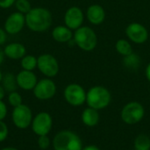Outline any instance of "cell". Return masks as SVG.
I'll return each mask as SVG.
<instances>
[{"label":"cell","mask_w":150,"mask_h":150,"mask_svg":"<svg viewBox=\"0 0 150 150\" xmlns=\"http://www.w3.org/2000/svg\"><path fill=\"white\" fill-rule=\"evenodd\" d=\"M25 25L35 33H43L50 28L53 22L52 13L45 7H34L25 15Z\"/></svg>","instance_id":"cell-1"},{"label":"cell","mask_w":150,"mask_h":150,"mask_svg":"<svg viewBox=\"0 0 150 150\" xmlns=\"http://www.w3.org/2000/svg\"><path fill=\"white\" fill-rule=\"evenodd\" d=\"M112 101L109 90L101 85L91 87L86 93V104L88 107L100 111L106 108Z\"/></svg>","instance_id":"cell-2"},{"label":"cell","mask_w":150,"mask_h":150,"mask_svg":"<svg viewBox=\"0 0 150 150\" xmlns=\"http://www.w3.org/2000/svg\"><path fill=\"white\" fill-rule=\"evenodd\" d=\"M54 150H82L83 142L80 136L73 131L58 132L52 142Z\"/></svg>","instance_id":"cell-3"},{"label":"cell","mask_w":150,"mask_h":150,"mask_svg":"<svg viewBox=\"0 0 150 150\" xmlns=\"http://www.w3.org/2000/svg\"><path fill=\"white\" fill-rule=\"evenodd\" d=\"M75 45L85 52L93 51L98 45V37L95 31L89 27L82 25L76 29L73 35Z\"/></svg>","instance_id":"cell-4"},{"label":"cell","mask_w":150,"mask_h":150,"mask_svg":"<svg viewBox=\"0 0 150 150\" xmlns=\"http://www.w3.org/2000/svg\"><path fill=\"white\" fill-rule=\"evenodd\" d=\"M145 115V108L138 101H131L126 104L121 112L120 118L122 121L129 126L136 125L141 122Z\"/></svg>","instance_id":"cell-5"},{"label":"cell","mask_w":150,"mask_h":150,"mask_svg":"<svg viewBox=\"0 0 150 150\" xmlns=\"http://www.w3.org/2000/svg\"><path fill=\"white\" fill-rule=\"evenodd\" d=\"M37 68L46 77L52 78L57 76L60 66L57 59L51 54H42L37 58Z\"/></svg>","instance_id":"cell-6"},{"label":"cell","mask_w":150,"mask_h":150,"mask_svg":"<svg viewBox=\"0 0 150 150\" xmlns=\"http://www.w3.org/2000/svg\"><path fill=\"white\" fill-rule=\"evenodd\" d=\"M86 93L84 88L78 83L67 85L63 91L66 102L72 106H81L86 103Z\"/></svg>","instance_id":"cell-7"},{"label":"cell","mask_w":150,"mask_h":150,"mask_svg":"<svg viewBox=\"0 0 150 150\" xmlns=\"http://www.w3.org/2000/svg\"><path fill=\"white\" fill-rule=\"evenodd\" d=\"M11 119L13 124L19 129H25L31 126L33 121V112L29 106L26 105L21 104L20 105L14 107Z\"/></svg>","instance_id":"cell-8"},{"label":"cell","mask_w":150,"mask_h":150,"mask_svg":"<svg viewBox=\"0 0 150 150\" xmlns=\"http://www.w3.org/2000/svg\"><path fill=\"white\" fill-rule=\"evenodd\" d=\"M31 126L33 132L36 135H47L53 127V119L48 112H41L34 116Z\"/></svg>","instance_id":"cell-9"},{"label":"cell","mask_w":150,"mask_h":150,"mask_svg":"<svg viewBox=\"0 0 150 150\" xmlns=\"http://www.w3.org/2000/svg\"><path fill=\"white\" fill-rule=\"evenodd\" d=\"M34 97L39 100H48L56 93V84L51 78H43L38 81L33 90Z\"/></svg>","instance_id":"cell-10"},{"label":"cell","mask_w":150,"mask_h":150,"mask_svg":"<svg viewBox=\"0 0 150 150\" xmlns=\"http://www.w3.org/2000/svg\"><path fill=\"white\" fill-rule=\"evenodd\" d=\"M126 35L130 41L137 45H141L148 40L149 31L142 24L133 22L127 26Z\"/></svg>","instance_id":"cell-11"},{"label":"cell","mask_w":150,"mask_h":150,"mask_svg":"<svg viewBox=\"0 0 150 150\" xmlns=\"http://www.w3.org/2000/svg\"><path fill=\"white\" fill-rule=\"evenodd\" d=\"M25 25V16L18 11L10 14L4 21V29L8 34L14 35L20 33Z\"/></svg>","instance_id":"cell-12"},{"label":"cell","mask_w":150,"mask_h":150,"mask_svg":"<svg viewBox=\"0 0 150 150\" xmlns=\"http://www.w3.org/2000/svg\"><path fill=\"white\" fill-rule=\"evenodd\" d=\"M64 24L72 31H76L83 25L84 14L78 6L69 7L64 14Z\"/></svg>","instance_id":"cell-13"},{"label":"cell","mask_w":150,"mask_h":150,"mask_svg":"<svg viewBox=\"0 0 150 150\" xmlns=\"http://www.w3.org/2000/svg\"><path fill=\"white\" fill-rule=\"evenodd\" d=\"M18 86L24 91H33L38 83V79L33 71L24 70L19 71L16 76Z\"/></svg>","instance_id":"cell-14"},{"label":"cell","mask_w":150,"mask_h":150,"mask_svg":"<svg viewBox=\"0 0 150 150\" xmlns=\"http://www.w3.org/2000/svg\"><path fill=\"white\" fill-rule=\"evenodd\" d=\"M86 17L91 24L94 25H101L105 19V11L102 5L94 4L88 7Z\"/></svg>","instance_id":"cell-15"},{"label":"cell","mask_w":150,"mask_h":150,"mask_svg":"<svg viewBox=\"0 0 150 150\" xmlns=\"http://www.w3.org/2000/svg\"><path fill=\"white\" fill-rule=\"evenodd\" d=\"M3 50L5 57L11 60H21L26 54L25 47L18 42L7 44Z\"/></svg>","instance_id":"cell-16"},{"label":"cell","mask_w":150,"mask_h":150,"mask_svg":"<svg viewBox=\"0 0 150 150\" xmlns=\"http://www.w3.org/2000/svg\"><path fill=\"white\" fill-rule=\"evenodd\" d=\"M74 33L66 25H57L52 30L53 39L59 43H68L73 39Z\"/></svg>","instance_id":"cell-17"},{"label":"cell","mask_w":150,"mask_h":150,"mask_svg":"<svg viewBox=\"0 0 150 150\" xmlns=\"http://www.w3.org/2000/svg\"><path fill=\"white\" fill-rule=\"evenodd\" d=\"M81 119L84 126L89 127H93L99 123L100 115L98 110H95L91 107H87L83 111Z\"/></svg>","instance_id":"cell-18"},{"label":"cell","mask_w":150,"mask_h":150,"mask_svg":"<svg viewBox=\"0 0 150 150\" xmlns=\"http://www.w3.org/2000/svg\"><path fill=\"white\" fill-rule=\"evenodd\" d=\"M1 85L4 87L6 92H12L16 91L18 86L17 80H16V76H14L11 73H6L3 75V78L1 81Z\"/></svg>","instance_id":"cell-19"},{"label":"cell","mask_w":150,"mask_h":150,"mask_svg":"<svg viewBox=\"0 0 150 150\" xmlns=\"http://www.w3.org/2000/svg\"><path fill=\"white\" fill-rule=\"evenodd\" d=\"M134 150H150V137L145 134L137 135L134 142Z\"/></svg>","instance_id":"cell-20"},{"label":"cell","mask_w":150,"mask_h":150,"mask_svg":"<svg viewBox=\"0 0 150 150\" xmlns=\"http://www.w3.org/2000/svg\"><path fill=\"white\" fill-rule=\"evenodd\" d=\"M115 49L118 54L122 56H127L133 53V47L131 43L125 39H120L115 44Z\"/></svg>","instance_id":"cell-21"},{"label":"cell","mask_w":150,"mask_h":150,"mask_svg":"<svg viewBox=\"0 0 150 150\" xmlns=\"http://www.w3.org/2000/svg\"><path fill=\"white\" fill-rule=\"evenodd\" d=\"M123 63L127 69H131V70H135V69H138L140 67L141 59L138 54H136L133 52L132 54H130L127 56H124Z\"/></svg>","instance_id":"cell-22"},{"label":"cell","mask_w":150,"mask_h":150,"mask_svg":"<svg viewBox=\"0 0 150 150\" xmlns=\"http://www.w3.org/2000/svg\"><path fill=\"white\" fill-rule=\"evenodd\" d=\"M37 62H38V60L35 56L32 54H25L21 59L20 64H21L22 69L33 71L37 68Z\"/></svg>","instance_id":"cell-23"},{"label":"cell","mask_w":150,"mask_h":150,"mask_svg":"<svg viewBox=\"0 0 150 150\" xmlns=\"http://www.w3.org/2000/svg\"><path fill=\"white\" fill-rule=\"evenodd\" d=\"M14 5L17 9V11L25 15L28 13L32 9V5L29 0H16Z\"/></svg>","instance_id":"cell-24"},{"label":"cell","mask_w":150,"mask_h":150,"mask_svg":"<svg viewBox=\"0 0 150 150\" xmlns=\"http://www.w3.org/2000/svg\"><path fill=\"white\" fill-rule=\"evenodd\" d=\"M8 102L9 104L14 108L22 104V97L21 95L17 91L10 92L8 95Z\"/></svg>","instance_id":"cell-25"},{"label":"cell","mask_w":150,"mask_h":150,"mask_svg":"<svg viewBox=\"0 0 150 150\" xmlns=\"http://www.w3.org/2000/svg\"><path fill=\"white\" fill-rule=\"evenodd\" d=\"M37 143H38V146L40 149L46 150L49 148L51 142H50V139L48 138L47 135H41V136H39Z\"/></svg>","instance_id":"cell-26"},{"label":"cell","mask_w":150,"mask_h":150,"mask_svg":"<svg viewBox=\"0 0 150 150\" xmlns=\"http://www.w3.org/2000/svg\"><path fill=\"white\" fill-rule=\"evenodd\" d=\"M8 134L9 130L7 125L3 120H0V142H3L7 139Z\"/></svg>","instance_id":"cell-27"},{"label":"cell","mask_w":150,"mask_h":150,"mask_svg":"<svg viewBox=\"0 0 150 150\" xmlns=\"http://www.w3.org/2000/svg\"><path fill=\"white\" fill-rule=\"evenodd\" d=\"M16 0H0V8L1 9H9L13 4H15Z\"/></svg>","instance_id":"cell-28"},{"label":"cell","mask_w":150,"mask_h":150,"mask_svg":"<svg viewBox=\"0 0 150 150\" xmlns=\"http://www.w3.org/2000/svg\"><path fill=\"white\" fill-rule=\"evenodd\" d=\"M7 115V106L3 102V100H0V120H3Z\"/></svg>","instance_id":"cell-29"},{"label":"cell","mask_w":150,"mask_h":150,"mask_svg":"<svg viewBox=\"0 0 150 150\" xmlns=\"http://www.w3.org/2000/svg\"><path fill=\"white\" fill-rule=\"evenodd\" d=\"M7 33L5 32V30L4 28L0 27V46L4 45L6 40H7Z\"/></svg>","instance_id":"cell-30"},{"label":"cell","mask_w":150,"mask_h":150,"mask_svg":"<svg viewBox=\"0 0 150 150\" xmlns=\"http://www.w3.org/2000/svg\"><path fill=\"white\" fill-rule=\"evenodd\" d=\"M145 74H146V77H147L148 81L150 83V62L147 65V67H146Z\"/></svg>","instance_id":"cell-31"},{"label":"cell","mask_w":150,"mask_h":150,"mask_svg":"<svg viewBox=\"0 0 150 150\" xmlns=\"http://www.w3.org/2000/svg\"><path fill=\"white\" fill-rule=\"evenodd\" d=\"M82 150H100L97 146H95V145H88V146H86V147H84V148H83V149Z\"/></svg>","instance_id":"cell-32"},{"label":"cell","mask_w":150,"mask_h":150,"mask_svg":"<svg viewBox=\"0 0 150 150\" xmlns=\"http://www.w3.org/2000/svg\"><path fill=\"white\" fill-rule=\"evenodd\" d=\"M5 90L4 89V87L0 84V100H3L4 98V96H5Z\"/></svg>","instance_id":"cell-33"},{"label":"cell","mask_w":150,"mask_h":150,"mask_svg":"<svg viewBox=\"0 0 150 150\" xmlns=\"http://www.w3.org/2000/svg\"><path fill=\"white\" fill-rule=\"evenodd\" d=\"M4 57H5V55H4V50L0 48V65L4 62Z\"/></svg>","instance_id":"cell-34"},{"label":"cell","mask_w":150,"mask_h":150,"mask_svg":"<svg viewBox=\"0 0 150 150\" xmlns=\"http://www.w3.org/2000/svg\"><path fill=\"white\" fill-rule=\"evenodd\" d=\"M1 150H18L16 148H13V147H6V148H4Z\"/></svg>","instance_id":"cell-35"},{"label":"cell","mask_w":150,"mask_h":150,"mask_svg":"<svg viewBox=\"0 0 150 150\" xmlns=\"http://www.w3.org/2000/svg\"><path fill=\"white\" fill-rule=\"evenodd\" d=\"M2 78H3V73H2V72H1V70H0V83H1Z\"/></svg>","instance_id":"cell-36"},{"label":"cell","mask_w":150,"mask_h":150,"mask_svg":"<svg viewBox=\"0 0 150 150\" xmlns=\"http://www.w3.org/2000/svg\"><path fill=\"white\" fill-rule=\"evenodd\" d=\"M149 96H150V91H149Z\"/></svg>","instance_id":"cell-37"}]
</instances>
